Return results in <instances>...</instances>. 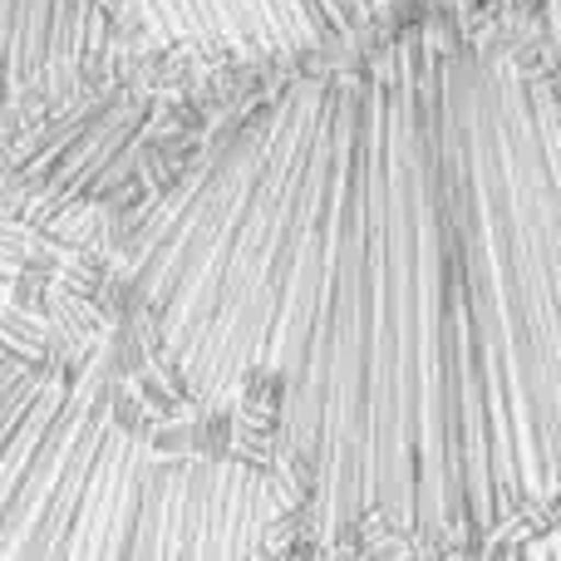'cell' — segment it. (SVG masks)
Masks as SVG:
<instances>
[{
  "mask_svg": "<svg viewBox=\"0 0 561 561\" xmlns=\"http://www.w3.org/2000/svg\"><path fill=\"white\" fill-rule=\"evenodd\" d=\"M124 276L325 537L458 547L561 497V114L458 20L394 15L247 99Z\"/></svg>",
  "mask_w": 561,
  "mask_h": 561,
  "instance_id": "6da1fadb",
  "label": "cell"
},
{
  "mask_svg": "<svg viewBox=\"0 0 561 561\" xmlns=\"http://www.w3.org/2000/svg\"><path fill=\"white\" fill-rule=\"evenodd\" d=\"M399 5L404 0H296V15L306 25L310 45L330 49V45H350V39L389 25L399 15Z\"/></svg>",
  "mask_w": 561,
  "mask_h": 561,
  "instance_id": "5b68a950",
  "label": "cell"
},
{
  "mask_svg": "<svg viewBox=\"0 0 561 561\" xmlns=\"http://www.w3.org/2000/svg\"><path fill=\"white\" fill-rule=\"evenodd\" d=\"M148 15L163 20L178 35H217V39H262V45H290L306 39L296 0H144Z\"/></svg>",
  "mask_w": 561,
  "mask_h": 561,
  "instance_id": "277c9868",
  "label": "cell"
},
{
  "mask_svg": "<svg viewBox=\"0 0 561 561\" xmlns=\"http://www.w3.org/2000/svg\"><path fill=\"white\" fill-rule=\"evenodd\" d=\"M108 55L104 0H0V104L94 79Z\"/></svg>",
  "mask_w": 561,
  "mask_h": 561,
  "instance_id": "3957f363",
  "label": "cell"
},
{
  "mask_svg": "<svg viewBox=\"0 0 561 561\" xmlns=\"http://www.w3.org/2000/svg\"><path fill=\"white\" fill-rule=\"evenodd\" d=\"M276 463L138 424L108 385L0 365V561H276Z\"/></svg>",
  "mask_w": 561,
  "mask_h": 561,
  "instance_id": "7a4b0ae2",
  "label": "cell"
},
{
  "mask_svg": "<svg viewBox=\"0 0 561 561\" xmlns=\"http://www.w3.org/2000/svg\"><path fill=\"white\" fill-rule=\"evenodd\" d=\"M513 561H561V533H547V537H537V542H527Z\"/></svg>",
  "mask_w": 561,
  "mask_h": 561,
  "instance_id": "8992f818",
  "label": "cell"
},
{
  "mask_svg": "<svg viewBox=\"0 0 561 561\" xmlns=\"http://www.w3.org/2000/svg\"><path fill=\"white\" fill-rule=\"evenodd\" d=\"M478 5H497V10H537L542 0H478Z\"/></svg>",
  "mask_w": 561,
  "mask_h": 561,
  "instance_id": "52a82bcc",
  "label": "cell"
}]
</instances>
